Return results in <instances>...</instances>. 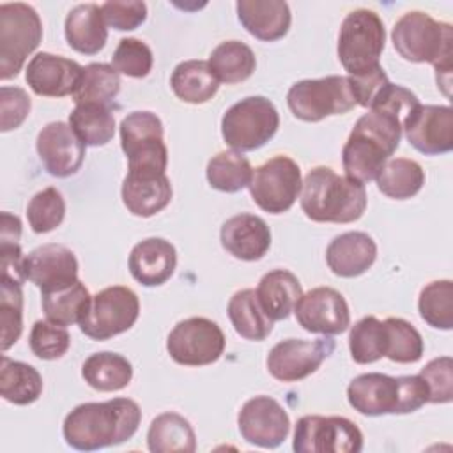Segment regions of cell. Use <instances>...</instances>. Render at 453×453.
<instances>
[{
	"label": "cell",
	"mask_w": 453,
	"mask_h": 453,
	"mask_svg": "<svg viewBox=\"0 0 453 453\" xmlns=\"http://www.w3.org/2000/svg\"><path fill=\"white\" fill-rule=\"evenodd\" d=\"M147 446L152 453H193L196 449V435L184 416L163 412L149 426Z\"/></svg>",
	"instance_id": "29"
},
{
	"label": "cell",
	"mask_w": 453,
	"mask_h": 453,
	"mask_svg": "<svg viewBox=\"0 0 453 453\" xmlns=\"http://www.w3.org/2000/svg\"><path fill=\"white\" fill-rule=\"evenodd\" d=\"M65 216V202L57 188H46L35 193L27 205L28 225L35 234L55 230Z\"/></svg>",
	"instance_id": "43"
},
{
	"label": "cell",
	"mask_w": 453,
	"mask_h": 453,
	"mask_svg": "<svg viewBox=\"0 0 453 453\" xmlns=\"http://www.w3.org/2000/svg\"><path fill=\"white\" fill-rule=\"evenodd\" d=\"M140 313L138 296L124 285H113L92 296L88 311L80 320V331L103 342L131 329Z\"/></svg>",
	"instance_id": "11"
},
{
	"label": "cell",
	"mask_w": 453,
	"mask_h": 453,
	"mask_svg": "<svg viewBox=\"0 0 453 453\" xmlns=\"http://www.w3.org/2000/svg\"><path fill=\"white\" fill-rule=\"evenodd\" d=\"M219 239L221 246L232 257L244 262H255L267 253L271 246V230L260 216L241 212L223 223Z\"/></svg>",
	"instance_id": "22"
},
{
	"label": "cell",
	"mask_w": 453,
	"mask_h": 453,
	"mask_svg": "<svg viewBox=\"0 0 453 453\" xmlns=\"http://www.w3.org/2000/svg\"><path fill=\"white\" fill-rule=\"evenodd\" d=\"M30 350L46 361H53L62 357L69 345L71 336L64 326L53 324L50 320H37L30 331Z\"/></svg>",
	"instance_id": "46"
},
{
	"label": "cell",
	"mask_w": 453,
	"mask_h": 453,
	"mask_svg": "<svg viewBox=\"0 0 453 453\" xmlns=\"http://www.w3.org/2000/svg\"><path fill=\"white\" fill-rule=\"evenodd\" d=\"M23 269L27 280L37 285L41 292L55 290L78 280V260L74 253L57 242L32 250L23 260Z\"/></svg>",
	"instance_id": "20"
},
{
	"label": "cell",
	"mask_w": 453,
	"mask_h": 453,
	"mask_svg": "<svg viewBox=\"0 0 453 453\" xmlns=\"http://www.w3.org/2000/svg\"><path fill=\"white\" fill-rule=\"evenodd\" d=\"M142 411L131 398L88 402L74 407L64 419L65 442L80 451H96L131 439L140 425Z\"/></svg>",
	"instance_id": "1"
},
{
	"label": "cell",
	"mask_w": 453,
	"mask_h": 453,
	"mask_svg": "<svg viewBox=\"0 0 453 453\" xmlns=\"http://www.w3.org/2000/svg\"><path fill=\"white\" fill-rule=\"evenodd\" d=\"M209 65L218 81L232 85L248 80L257 65L253 50L241 41L219 42L211 57Z\"/></svg>",
	"instance_id": "35"
},
{
	"label": "cell",
	"mask_w": 453,
	"mask_h": 453,
	"mask_svg": "<svg viewBox=\"0 0 453 453\" xmlns=\"http://www.w3.org/2000/svg\"><path fill=\"white\" fill-rule=\"evenodd\" d=\"M347 400L354 411L365 416L407 414L428 402V388L419 375L391 377L372 372L350 380Z\"/></svg>",
	"instance_id": "5"
},
{
	"label": "cell",
	"mask_w": 453,
	"mask_h": 453,
	"mask_svg": "<svg viewBox=\"0 0 453 453\" xmlns=\"http://www.w3.org/2000/svg\"><path fill=\"white\" fill-rule=\"evenodd\" d=\"M334 350V340L324 336L317 340L288 338L278 342L267 354L269 373L281 382L306 379L319 370L322 361Z\"/></svg>",
	"instance_id": "15"
},
{
	"label": "cell",
	"mask_w": 453,
	"mask_h": 453,
	"mask_svg": "<svg viewBox=\"0 0 453 453\" xmlns=\"http://www.w3.org/2000/svg\"><path fill=\"white\" fill-rule=\"evenodd\" d=\"M350 356L359 365L373 363L386 356V326L377 317L368 315L357 320L349 334Z\"/></svg>",
	"instance_id": "41"
},
{
	"label": "cell",
	"mask_w": 453,
	"mask_h": 453,
	"mask_svg": "<svg viewBox=\"0 0 453 453\" xmlns=\"http://www.w3.org/2000/svg\"><path fill=\"white\" fill-rule=\"evenodd\" d=\"M37 154L53 177L74 175L85 157V145L65 122H50L37 134Z\"/></svg>",
	"instance_id": "19"
},
{
	"label": "cell",
	"mask_w": 453,
	"mask_h": 453,
	"mask_svg": "<svg viewBox=\"0 0 453 453\" xmlns=\"http://www.w3.org/2000/svg\"><path fill=\"white\" fill-rule=\"evenodd\" d=\"M347 80L356 99V104H361L365 108H370L380 96V92L389 85L388 74L380 65L359 76H347Z\"/></svg>",
	"instance_id": "50"
},
{
	"label": "cell",
	"mask_w": 453,
	"mask_h": 453,
	"mask_svg": "<svg viewBox=\"0 0 453 453\" xmlns=\"http://www.w3.org/2000/svg\"><path fill=\"white\" fill-rule=\"evenodd\" d=\"M170 85L173 94L191 104H202L214 97L219 81L214 76L209 62L205 60H186L175 65Z\"/></svg>",
	"instance_id": "30"
},
{
	"label": "cell",
	"mask_w": 453,
	"mask_h": 453,
	"mask_svg": "<svg viewBox=\"0 0 453 453\" xmlns=\"http://www.w3.org/2000/svg\"><path fill=\"white\" fill-rule=\"evenodd\" d=\"M294 313L304 331L324 336L342 334L350 326L349 304L331 287H317L303 294L294 306Z\"/></svg>",
	"instance_id": "17"
},
{
	"label": "cell",
	"mask_w": 453,
	"mask_h": 453,
	"mask_svg": "<svg viewBox=\"0 0 453 453\" xmlns=\"http://www.w3.org/2000/svg\"><path fill=\"white\" fill-rule=\"evenodd\" d=\"M67 44L83 55L99 53L108 39V28L97 4H80L65 18Z\"/></svg>",
	"instance_id": "27"
},
{
	"label": "cell",
	"mask_w": 453,
	"mask_h": 453,
	"mask_svg": "<svg viewBox=\"0 0 453 453\" xmlns=\"http://www.w3.org/2000/svg\"><path fill=\"white\" fill-rule=\"evenodd\" d=\"M0 326L2 350L18 342L23 331V292L19 283L2 280L0 287Z\"/></svg>",
	"instance_id": "44"
},
{
	"label": "cell",
	"mask_w": 453,
	"mask_h": 453,
	"mask_svg": "<svg viewBox=\"0 0 453 453\" xmlns=\"http://www.w3.org/2000/svg\"><path fill=\"white\" fill-rule=\"evenodd\" d=\"M386 326V356L395 363H416L423 356V338L419 331L400 317H389Z\"/></svg>",
	"instance_id": "42"
},
{
	"label": "cell",
	"mask_w": 453,
	"mask_h": 453,
	"mask_svg": "<svg viewBox=\"0 0 453 453\" xmlns=\"http://www.w3.org/2000/svg\"><path fill=\"white\" fill-rule=\"evenodd\" d=\"M301 209L317 223L357 221L366 209L365 184L329 166H315L303 180Z\"/></svg>",
	"instance_id": "4"
},
{
	"label": "cell",
	"mask_w": 453,
	"mask_h": 453,
	"mask_svg": "<svg viewBox=\"0 0 453 453\" xmlns=\"http://www.w3.org/2000/svg\"><path fill=\"white\" fill-rule=\"evenodd\" d=\"M120 90L119 73L101 62L88 64L83 67L78 87L73 94L76 104H103L110 106Z\"/></svg>",
	"instance_id": "38"
},
{
	"label": "cell",
	"mask_w": 453,
	"mask_h": 453,
	"mask_svg": "<svg viewBox=\"0 0 453 453\" xmlns=\"http://www.w3.org/2000/svg\"><path fill=\"white\" fill-rule=\"evenodd\" d=\"M292 448L296 453H359L363 434L343 416H303L296 423Z\"/></svg>",
	"instance_id": "12"
},
{
	"label": "cell",
	"mask_w": 453,
	"mask_h": 453,
	"mask_svg": "<svg viewBox=\"0 0 453 453\" xmlns=\"http://www.w3.org/2000/svg\"><path fill=\"white\" fill-rule=\"evenodd\" d=\"M90 301L92 296L80 280L55 290L41 292V303L46 319L64 327L80 324V320L88 311Z\"/></svg>",
	"instance_id": "31"
},
{
	"label": "cell",
	"mask_w": 453,
	"mask_h": 453,
	"mask_svg": "<svg viewBox=\"0 0 453 453\" xmlns=\"http://www.w3.org/2000/svg\"><path fill=\"white\" fill-rule=\"evenodd\" d=\"M418 375L428 388L430 403H449L453 400V359L449 356L432 359Z\"/></svg>",
	"instance_id": "47"
},
{
	"label": "cell",
	"mask_w": 453,
	"mask_h": 453,
	"mask_svg": "<svg viewBox=\"0 0 453 453\" xmlns=\"http://www.w3.org/2000/svg\"><path fill=\"white\" fill-rule=\"evenodd\" d=\"M30 97L28 94L19 87H2L0 88V129L4 133L16 129L23 124L27 115L30 113Z\"/></svg>",
	"instance_id": "49"
},
{
	"label": "cell",
	"mask_w": 453,
	"mask_h": 453,
	"mask_svg": "<svg viewBox=\"0 0 453 453\" xmlns=\"http://www.w3.org/2000/svg\"><path fill=\"white\" fill-rule=\"evenodd\" d=\"M375 258L377 244L365 232L340 234L326 250V262L331 273L342 278H354L366 273Z\"/></svg>",
	"instance_id": "24"
},
{
	"label": "cell",
	"mask_w": 453,
	"mask_h": 453,
	"mask_svg": "<svg viewBox=\"0 0 453 453\" xmlns=\"http://www.w3.org/2000/svg\"><path fill=\"white\" fill-rule=\"evenodd\" d=\"M386 30L377 12L356 9L345 16L338 34V58L349 76H359L379 67Z\"/></svg>",
	"instance_id": "6"
},
{
	"label": "cell",
	"mask_w": 453,
	"mask_h": 453,
	"mask_svg": "<svg viewBox=\"0 0 453 453\" xmlns=\"http://www.w3.org/2000/svg\"><path fill=\"white\" fill-rule=\"evenodd\" d=\"M407 142L426 156L453 149V110L446 104H416L402 122Z\"/></svg>",
	"instance_id": "16"
},
{
	"label": "cell",
	"mask_w": 453,
	"mask_h": 453,
	"mask_svg": "<svg viewBox=\"0 0 453 453\" xmlns=\"http://www.w3.org/2000/svg\"><path fill=\"white\" fill-rule=\"evenodd\" d=\"M122 202L134 216L150 218L172 200V184L165 175L127 173L122 182Z\"/></svg>",
	"instance_id": "26"
},
{
	"label": "cell",
	"mask_w": 453,
	"mask_h": 453,
	"mask_svg": "<svg viewBox=\"0 0 453 453\" xmlns=\"http://www.w3.org/2000/svg\"><path fill=\"white\" fill-rule=\"evenodd\" d=\"M42 39L35 9L23 2L0 5V78H14Z\"/></svg>",
	"instance_id": "8"
},
{
	"label": "cell",
	"mask_w": 453,
	"mask_h": 453,
	"mask_svg": "<svg viewBox=\"0 0 453 453\" xmlns=\"http://www.w3.org/2000/svg\"><path fill=\"white\" fill-rule=\"evenodd\" d=\"M101 12L106 27L122 32L134 30L147 19V5L140 0L104 2L101 4Z\"/></svg>",
	"instance_id": "48"
},
{
	"label": "cell",
	"mask_w": 453,
	"mask_h": 453,
	"mask_svg": "<svg viewBox=\"0 0 453 453\" xmlns=\"http://www.w3.org/2000/svg\"><path fill=\"white\" fill-rule=\"evenodd\" d=\"M400 138L402 120L398 117L380 110L361 115L342 149V165L347 177L361 184L373 180L398 149Z\"/></svg>",
	"instance_id": "2"
},
{
	"label": "cell",
	"mask_w": 453,
	"mask_h": 453,
	"mask_svg": "<svg viewBox=\"0 0 453 453\" xmlns=\"http://www.w3.org/2000/svg\"><path fill=\"white\" fill-rule=\"evenodd\" d=\"M393 46L398 55L409 62H428L435 69L437 87L449 96L453 28L449 23L435 21L421 11L405 12L393 27Z\"/></svg>",
	"instance_id": "3"
},
{
	"label": "cell",
	"mask_w": 453,
	"mask_h": 453,
	"mask_svg": "<svg viewBox=\"0 0 453 453\" xmlns=\"http://www.w3.org/2000/svg\"><path fill=\"white\" fill-rule=\"evenodd\" d=\"M120 147L127 157V173L165 175L168 150L163 124L152 111H133L120 122Z\"/></svg>",
	"instance_id": "7"
},
{
	"label": "cell",
	"mask_w": 453,
	"mask_h": 453,
	"mask_svg": "<svg viewBox=\"0 0 453 453\" xmlns=\"http://www.w3.org/2000/svg\"><path fill=\"white\" fill-rule=\"evenodd\" d=\"M253 168L250 161L237 150H221L207 163L209 184L223 193H237L251 180Z\"/></svg>",
	"instance_id": "39"
},
{
	"label": "cell",
	"mask_w": 453,
	"mask_h": 453,
	"mask_svg": "<svg viewBox=\"0 0 453 453\" xmlns=\"http://www.w3.org/2000/svg\"><path fill=\"white\" fill-rule=\"evenodd\" d=\"M170 357L184 366H205L218 361L225 350L221 327L205 319L191 317L180 320L166 338Z\"/></svg>",
	"instance_id": "14"
},
{
	"label": "cell",
	"mask_w": 453,
	"mask_h": 453,
	"mask_svg": "<svg viewBox=\"0 0 453 453\" xmlns=\"http://www.w3.org/2000/svg\"><path fill=\"white\" fill-rule=\"evenodd\" d=\"M42 393L41 373L27 363L2 356L0 366V395L14 405L34 403Z\"/></svg>",
	"instance_id": "33"
},
{
	"label": "cell",
	"mask_w": 453,
	"mask_h": 453,
	"mask_svg": "<svg viewBox=\"0 0 453 453\" xmlns=\"http://www.w3.org/2000/svg\"><path fill=\"white\" fill-rule=\"evenodd\" d=\"M81 73L76 60L41 51L28 62L25 80L37 96L64 97L74 94Z\"/></svg>",
	"instance_id": "21"
},
{
	"label": "cell",
	"mask_w": 453,
	"mask_h": 453,
	"mask_svg": "<svg viewBox=\"0 0 453 453\" xmlns=\"http://www.w3.org/2000/svg\"><path fill=\"white\" fill-rule=\"evenodd\" d=\"M257 297L271 320H283L303 296L297 276L287 269H274L262 276L257 287Z\"/></svg>",
	"instance_id": "28"
},
{
	"label": "cell",
	"mask_w": 453,
	"mask_h": 453,
	"mask_svg": "<svg viewBox=\"0 0 453 453\" xmlns=\"http://www.w3.org/2000/svg\"><path fill=\"white\" fill-rule=\"evenodd\" d=\"M375 180L382 195L395 200H407L423 188L425 172L414 159L396 157L386 161Z\"/></svg>",
	"instance_id": "36"
},
{
	"label": "cell",
	"mask_w": 453,
	"mask_h": 453,
	"mask_svg": "<svg viewBox=\"0 0 453 453\" xmlns=\"http://www.w3.org/2000/svg\"><path fill=\"white\" fill-rule=\"evenodd\" d=\"M69 126L85 147L106 145L115 134V117L103 104H76L69 113Z\"/></svg>",
	"instance_id": "37"
},
{
	"label": "cell",
	"mask_w": 453,
	"mask_h": 453,
	"mask_svg": "<svg viewBox=\"0 0 453 453\" xmlns=\"http://www.w3.org/2000/svg\"><path fill=\"white\" fill-rule=\"evenodd\" d=\"M152 64L154 57L150 48L134 37L120 39L111 57V67L129 78H145L150 73Z\"/></svg>",
	"instance_id": "45"
},
{
	"label": "cell",
	"mask_w": 453,
	"mask_h": 453,
	"mask_svg": "<svg viewBox=\"0 0 453 453\" xmlns=\"http://www.w3.org/2000/svg\"><path fill=\"white\" fill-rule=\"evenodd\" d=\"M280 115L264 96L244 97L232 104L221 119V134L226 145L237 152H248L265 145L278 131Z\"/></svg>",
	"instance_id": "9"
},
{
	"label": "cell",
	"mask_w": 453,
	"mask_h": 453,
	"mask_svg": "<svg viewBox=\"0 0 453 453\" xmlns=\"http://www.w3.org/2000/svg\"><path fill=\"white\" fill-rule=\"evenodd\" d=\"M235 9L241 25L260 41H278L290 28L292 14L283 0H239Z\"/></svg>",
	"instance_id": "25"
},
{
	"label": "cell",
	"mask_w": 453,
	"mask_h": 453,
	"mask_svg": "<svg viewBox=\"0 0 453 453\" xmlns=\"http://www.w3.org/2000/svg\"><path fill=\"white\" fill-rule=\"evenodd\" d=\"M421 319L435 327L449 331L453 327V283L451 280H437L423 287L418 299Z\"/></svg>",
	"instance_id": "40"
},
{
	"label": "cell",
	"mask_w": 453,
	"mask_h": 453,
	"mask_svg": "<svg viewBox=\"0 0 453 453\" xmlns=\"http://www.w3.org/2000/svg\"><path fill=\"white\" fill-rule=\"evenodd\" d=\"M301 170L288 156H274L253 170L248 184L253 202L269 214L287 212L301 193Z\"/></svg>",
	"instance_id": "13"
},
{
	"label": "cell",
	"mask_w": 453,
	"mask_h": 453,
	"mask_svg": "<svg viewBox=\"0 0 453 453\" xmlns=\"http://www.w3.org/2000/svg\"><path fill=\"white\" fill-rule=\"evenodd\" d=\"M81 377L97 391H119L131 382L133 366L120 354L96 352L85 359Z\"/></svg>",
	"instance_id": "34"
},
{
	"label": "cell",
	"mask_w": 453,
	"mask_h": 453,
	"mask_svg": "<svg viewBox=\"0 0 453 453\" xmlns=\"http://www.w3.org/2000/svg\"><path fill=\"white\" fill-rule=\"evenodd\" d=\"M287 104L294 117L304 122H319L329 115H343L356 106L347 76H326L296 81Z\"/></svg>",
	"instance_id": "10"
},
{
	"label": "cell",
	"mask_w": 453,
	"mask_h": 453,
	"mask_svg": "<svg viewBox=\"0 0 453 453\" xmlns=\"http://www.w3.org/2000/svg\"><path fill=\"white\" fill-rule=\"evenodd\" d=\"M21 237V221L18 216L2 212V234L0 241L4 242H19Z\"/></svg>",
	"instance_id": "51"
},
{
	"label": "cell",
	"mask_w": 453,
	"mask_h": 453,
	"mask_svg": "<svg viewBox=\"0 0 453 453\" xmlns=\"http://www.w3.org/2000/svg\"><path fill=\"white\" fill-rule=\"evenodd\" d=\"M242 439L260 448H278L288 435L290 419L287 411L271 396L250 398L237 414Z\"/></svg>",
	"instance_id": "18"
},
{
	"label": "cell",
	"mask_w": 453,
	"mask_h": 453,
	"mask_svg": "<svg viewBox=\"0 0 453 453\" xmlns=\"http://www.w3.org/2000/svg\"><path fill=\"white\" fill-rule=\"evenodd\" d=\"M228 319L235 333L251 342H262L273 331V320L262 310L253 288L237 290L228 301Z\"/></svg>",
	"instance_id": "32"
},
{
	"label": "cell",
	"mask_w": 453,
	"mask_h": 453,
	"mask_svg": "<svg viewBox=\"0 0 453 453\" xmlns=\"http://www.w3.org/2000/svg\"><path fill=\"white\" fill-rule=\"evenodd\" d=\"M131 276L145 285L157 287L170 280L177 265V251L173 244L161 237H149L133 246L129 255Z\"/></svg>",
	"instance_id": "23"
}]
</instances>
